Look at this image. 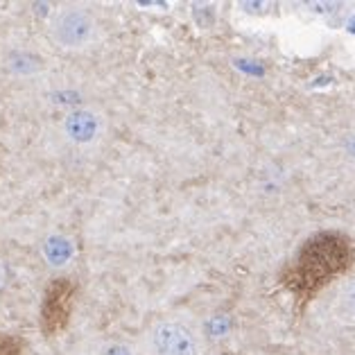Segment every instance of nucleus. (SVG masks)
<instances>
[{
	"label": "nucleus",
	"mask_w": 355,
	"mask_h": 355,
	"mask_svg": "<svg viewBox=\"0 0 355 355\" xmlns=\"http://www.w3.org/2000/svg\"><path fill=\"white\" fill-rule=\"evenodd\" d=\"M355 249L349 236L340 231H322L308 238L297 256L281 272L283 288L292 292L297 301L306 303L331 285L337 276L351 270Z\"/></svg>",
	"instance_id": "1"
},
{
	"label": "nucleus",
	"mask_w": 355,
	"mask_h": 355,
	"mask_svg": "<svg viewBox=\"0 0 355 355\" xmlns=\"http://www.w3.org/2000/svg\"><path fill=\"white\" fill-rule=\"evenodd\" d=\"M75 294L77 288L68 279H55L43 292L41 310H39V324L46 337L62 335L68 324H71L73 308H75Z\"/></svg>",
	"instance_id": "2"
},
{
	"label": "nucleus",
	"mask_w": 355,
	"mask_h": 355,
	"mask_svg": "<svg viewBox=\"0 0 355 355\" xmlns=\"http://www.w3.org/2000/svg\"><path fill=\"white\" fill-rule=\"evenodd\" d=\"M95 34L93 16L82 7H64L53 21V37L64 48H84L89 46Z\"/></svg>",
	"instance_id": "3"
},
{
	"label": "nucleus",
	"mask_w": 355,
	"mask_h": 355,
	"mask_svg": "<svg viewBox=\"0 0 355 355\" xmlns=\"http://www.w3.org/2000/svg\"><path fill=\"white\" fill-rule=\"evenodd\" d=\"M154 346H157L161 355H199L197 337L177 322H166L157 326Z\"/></svg>",
	"instance_id": "4"
},
{
	"label": "nucleus",
	"mask_w": 355,
	"mask_h": 355,
	"mask_svg": "<svg viewBox=\"0 0 355 355\" xmlns=\"http://www.w3.org/2000/svg\"><path fill=\"white\" fill-rule=\"evenodd\" d=\"M66 129L75 141H89L95 134V120L86 111H77V114H73L66 120Z\"/></svg>",
	"instance_id": "5"
},
{
	"label": "nucleus",
	"mask_w": 355,
	"mask_h": 355,
	"mask_svg": "<svg viewBox=\"0 0 355 355\" xmlns=\"http://www.w3.org/2000/svg\"><path fill=\"white\" fill-rule=\"evenodd\" d=\"M337 317L346 324H355V283L337 301Z\"/></svg>",
	"instance_id": "6"
},
{
	"label": "nucleus",
	"mask_w": 355,
	"mask_h": 355,
	"mask_svg": "<svg viewBox=\"0 0 355 355\" xmlns=\"http://www.w3.org/2000/svg\"><path fill=\"white\" fill-rule=\"evenodd\" d=\"M25 340L16 335H3L0 333V355H23Z\"/></svg>",
	"instance_id": "7"
}]
</instances>
